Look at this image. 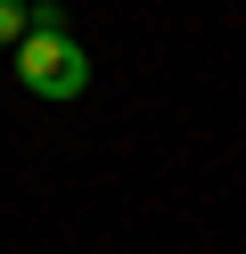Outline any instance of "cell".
Returning <instances> with one entry per match:
<instances>
[{
  "label": "cell",
  "mask_w": 246,
  "mask_h": 254,
  "mask_svg": "<svg viewBox=\"0 0 246 254\" xmlns=\"http://www.w3.org/2000/svg\"><path fill=\"white\" fill-rule=\"evenodd\" d=\"M16 82L33 99H82L90 90V50L74 33H25L16 41Z\"/></svg>",
  "instance_id": "1"
},
{
  "label": "cell",
  "mask_w": 246,
  "mask_h": 254,
  "mask_svg": "<svg viewBox=\"0 0 246 254\" xmlns=\"http://www.w3.org/2000/svg\"><path fill=\"white\" fill-rule=\"evenodd\" d=\"M25 41V0H0V50Z\"/></svg>",
  "instance_id": "2"
}]
</instances>
